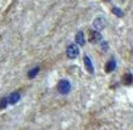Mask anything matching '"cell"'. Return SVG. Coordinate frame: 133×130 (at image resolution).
Segmentation results:
<instances>
[{"label":"cell","instance_id":"cell-1","mask_svg":"<svg viewBox=\"0 0 133 130\" xmlns=\"http://www.w3.org/2000/svg\"><path fill=\"white\" fill-rule=\"evenodd\" d=\"M57 88H58V91H59L62 95H66V94H69L70 89H71V85H70L69 80L62 79V80H59V83H58V85H57Z\"/></svg>","mask_w":133,"mask_h":130},{"label":"cell","instance_id":"cell-2","mask_svg":"<svg viewBox=\"0 0 133 130\" xmlns=\"http://www.w3.org/2000/svg\"><path fill=\"white\" fill-rule=\"evenodd\" d=\"M79 48H77L76 44H70L68 48H66V56L69 57V58H71V60H74V58H76L77 56H79Z\"/></svg>","mask_w":133,"mask_h":130},{"label":"cell","instance_id":"cell-3","mask_svg":"<svg viewBox=\"0 0 133 130\" xmlns=\"http://www.w3.org/2000/svg\"><path fill=\"white\" fill-rule=\"evenodd\" d=\"M105 26H107V21H105L103 17L95 18V21H93V28H95L97 32H101L102 29H104Z\"/></svg>","mask_w":133,"mask_h":130},{"label":"cell","instance_id":"cell-4","mask_svg":"<svg viewBox=\"0 0 133 130\" xmlns=\"http://www.w3.org/2000/svg\"><path fill=\"white\" fill-rule=\"evenodd\" d=\"M88 40L93 44L98 43L102 40V34L97 31H88Z\"/></svg>","mask_w":133,"mask_h":130},{"label":"cell","instance_id":"cell-5","mask_svg":"<svg viewBox=\"0 0 133 130\" xmlns=\"http://www.w3.org/2000/svg\"><path fill=\"white\" fill-rule=\"evenodd\" d=\"M84 63H85V67H86V69L90 72L91 74L95 73V67H93V64H92V61L91 58L86 55V56H84Z\"/></svg>","mask_w":133,"mask_h":130},{"label":"cell","instance_id":"cell-6","mask_svg":"<svg viewBox=\"0 0 133 130\" xmlns=\"http://www.w3.org/2000/svg\"><path fill=\"white\" fill-rule=\"evenodd\" d=\"M19 98H21V94L19 92H12L7 97V102H9V105H16L19 101Z\"/></svg>","mask_w":133,"mask_h":130},{"label":"cell","instance_id":"cell-7","mask_svg":"<svg viewBox=\"0 0 133 130\" xmlns=\"http://www.w3.org/2000/svg\"><path fill=\"white\" fill-rule=\"evenodd\" d=\"M75 42L79 44V45H85V43H86V40H85V34H84V32H77L76 33V35H75Z\"/></svg>","mask_w":133,"mask_h":130},{"label":"cell","instance_id":"cell-8","mask_svg":"<svg viewBox=\"0 0 133 130\" xmlns=\"http://www.w3.org/2000/svg\"><path fill=\"white\" fill-rule=\"evenodd\" d=\"M115 68H116V61L114 60V58H111V60L107 63V66H105V72H107V73H110V72H112Z\"/></svg>","mask_w":133,"mask_h":130},{"label":"cell","instance_id":"cell-9","mask_svg":"<svg viewBox=\"0 0 133 130\" xmlns=\"http://www.w3.org/2000/svg\"><path fill=\"white\" fill-rule=\"evenodd\" d=\"M39 70H40V68H39V67H34L33 69H30V70H29V73H28V78H30V79H33V78H35V77H36V75H38Z\"/></svg>","mask_w":133,"mask_h":130},{"label":"cell","instance_id":"cell-10","mask_svg":"<svg viewBox=\"0 0 133 130\" xmlns=\"http://www.w3.org/2000/svg\"><path fill=\"white\" fill-rule=\"evenodd\" d=\"M111 12L115 16H117V17H123V12H122V10L121 9H119V7H112V10H111Z\"/></svg>","mask_w":133,"mask_h":130},{"label":"cell","instance_id":"cell-11","mask_svg":"<svg viewBox=\"0 0 133 130\" xmlns=\"http://www.w3.org/2000/svg\"><path fill=\"white\" fill-rule=\"evenodd\" d=\"M7 105H9V102H7V97H3L1 100H0V109L6 108Z\"/></svg>","mask_w":133,"mask_h":130},{"label":"cell","instance_id":"cell-12","mask_svg":"<svg viewBox=\"0 0 133 130\" xmlns=\"http://www.w3.org/2000/svg\"><path fill=\"white\" fill-rule=\"evenodd\" d=\"M132 80H133V77L131 75V74H128V75H126V77H125V81H123V83H125V84H131V83H132Z\"/></svg>","mask_w":133,"mask_h":130},{"label":"cell","instance_id":"cell-13","mask_svg":"<svg viewBox=\"0 0 133 130\" xmlns=\"http://www.w3.org/2000/svg\"><path fill=\"white\" fill-rule=\"evenodd\" d=\"M109 46H108V43L107 42H102V49L103 50H107Z\"/></svg>","mask_w":133,"mask_h":130},{"label":"cell","instance_id":"cell-14","mask_svg":"<svg viewBox=\"0 0 133 130\" xmlns=\"http://www.w3.org/2000/svg\"><path fill=\"white\" fill-rule=\"evenodd\" d=\"M108 1H109V0H108Z\"/></svg>","mask_w":133,"mask_h":130}]
</instances>
